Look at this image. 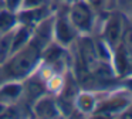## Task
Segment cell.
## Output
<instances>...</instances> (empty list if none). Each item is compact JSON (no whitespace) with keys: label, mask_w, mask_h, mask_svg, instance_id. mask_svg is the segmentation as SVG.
<instances>
[{"label":"cell","mask_w":132,"mask_h":119,"mask_svg":"<svg viewBox=\"0 0 132 119\" xmlns=\"http://www.w3.org/2000/svg\"><path fill=\"white\" fill-rule=\"evenodd\" d=\"M6 106H7V105L4 104V102L0 101V116L3 115V112H4V109H6Z\"/></svg>","instance_id":"obj_16"},{"label":"cell","mask_w":132,"mask_h":119,"mask_svg":"<svg viewBox=\"0 0 132 119\" xmlns=\"http://www.w3.org/2000/svg\"><path fill=\"white\" fill-rule=\"evenodd\" d=\"M47 16H48V11L46 10V7L34 6V7H27L26 10H23L19 14V19L23 24L33 27L34 24H38L44 19H47Z\"/></svg>","instance_id":"obj_7"},{"label":"cell","mask_w":132,"mask_h":119,"mask_svg":"<svg viewBox=\"0 0 132 119\" xmlns=\"http://www.w3.org/2000/svg\"><path fill=\"white\" fill-rule=\"evenodd\" d=\"M70 23L72 24L74 30H78L81 33H87L91 30L92 26V11L91 7L85 0H77L72 3L71 8L68 11Z\"/></svg>","instance_id":"obj_1"},{"label":"cell","mask_w":132,"mask_h":119,"mask_svg":"<svg viewBox=\"0 0 132 119\" xmlns=\"http://www.w3.org/2000/svg\"><path fill=\"white\" fill-rule=\"evenodd\" d=\"M89 2H101V0H89Z\"/></svg>","instance_id":"obj_17"},{"label":"cell","mask_w":132,"mask_h":119,"mask_svg":"<svg viewBox=\"0 0 132 119\" xmlns=\"http://www.w3.org/2000/svg\"><path fill=\"white\" fill-rule=\"evenodd\" d=\"M122 27H123V16L121 14H114L108 19L104 28V41L111 47H117L121 42V36H122Z\"/></svg>","instance_id":"obj_4"},{"label":"cell","mask_w":132,"mask_h":119,"mask_svg":"<svg viewBox=\"0 0 132 119\" xmlns=\"http://www.w3.org/2000/svg\"><path fill=\"white\" fill-rule=\"evenodd\" d=\"M115 55H114V61H115V70L121 76L123 75H129L132 74V53L122 44H119L115 47Z\"/></svg>","instance_id":"obj_6"},{"label":"cell","mask_w":132,"mask_h":119,"mask_svg":"<svg viewBox=\"0 0 132 119\" xmlns=\"http://www.w3.org/2000/svg\"><path fill=\"white\" fill-rule=\"evenodd\" d=\"M78 65L84 67L89 72H95L101 64L100 55L97 51V44L88 37H84L78 42Z\"/></svg>","instance_id":"obj_2"},{"label":"cell","mask_w":132,"mask_h":119,"mask_svg":"<svg viewBox=\"0 0 132 119\" xmlns=\"http://www.w3.org/2000/svg\"><path fill=\"white\" fill-rule=\"evenodd\" d=\"M131 95L128 92H119L115 95L109 96L108 99H104L100 102L98 106H95L94 112H102L105 115L108 113H115V112H123L125 108L131 104Z\"/></svg>","instance_id":"obj_3"},{"label":"cell","mask_w":132,"mask_h":119,"mask_svg":"<svg viewBox=\"0 0 132 119\" xmlns=\"http://www.w3.org/2000/svg\"><path fill=\"white\" fill-rule=\"evenodd\" d=\"M23 92V87L17 82H12V84L4 85L3 88H0V101L3 102V99H16L21 95Z\"/></svg>","instance_id":"obj_12"},{"label":"cell","mask_w":132,"mask_h":119,"mask_svg":"<svg viewBox=\"0 0 132 119\" xmlns=\"http://www.w3.org/2000/svg\"><path fill=\"white\" fill-rule=\"evenodd\" d=\"M17 23V16L12 10H0V33L3 34L14 28Z\"/></svg>","instance_id":"obj_11"},{"label":"cell","mask_w":132,"mask_h":119,"mask_svg":"<svg viewBox=\"0 0 132 119\" xmlns=\"http://www.w3.org/2000/svg\"><path fill=\"white\" fill-rule=\"evenodd\" d=\"M121 42L132 53V21L131 20H126L125 17H123V27H122Z\"/></svg>","instance_id":"obj_13"},{"label":"cell","mask_w":132,"mask_h":119,"mask_svg":"<svg viewBox=\"0 0 132 119\" xmlns=\"http://www.w3.org/2000/svg\"><path fill=\"white\" fill-rule=\"evenodd\" d=\"M129 2H131V8H132V0H129Z\"/></svg>","instance_id":"obj_18"},{"label":"cell","mask_w":132,"mask_h":119,"mask_svg":"<svg viewBox=\"0 0 132 119\" xmlns=\"http://www.w3.org/2000/svg\"><path fill=\"white\" fill-rule=\"evenodd\" d=\"M53 30L55 33L57 41L60 45H67L74 38V27L70 23L68 13H63L57 17L55 23L53 24Z\"/></svg>","instance_id":"obj_5"},{"label":"cell","mask_w":132,"mask_h":119,"mask_svg":"<svg viewBox=\"0 0 132 119\" xmlns=\"http://www.w3.org/2000/svg\"><path fill=\"white\" fill-rule=\"evenodd\" d=\"M36 115L41 116V118H54V116L60 115V108L57 106L55 101L51 98H41L36 102Z\"/></svg>","instance_id":"obj_8"},{"label":"cell","mask_w":132,"mask_h":119,"mask_svg":"<svg viewBox=\"0 0 132 119\" xmlns=\"http://www.w3.org/2000/svg\"><path fill=\"white\" fill-rule=\"evenodd\" d=\"M14 30H10L3 33V37L0 38V64H3L12 53V40Z\"/></svg>","instance_id":"obj_10"},{"label":"cell","mask_w":132,"mask_h":119,"mask_svg":"<svg viewBox=\"0 0 132 119\" xmlns=\"http://www.w3.org/2000/svg\"><path fill=\"white\" fill-rule=\"evenodd\" d=\"M23 3V0H4V4H6V8L7 10H17V7Z\"/></svg>","instance_id":"obj_15"},{"label":"cell","mask_w":132,"mask_h":119,"mask_svg":"<svg viewBox=\"0 0 132 119\" xmlns=\"http://www.w3.org/2000/svg\"><path fill=\"white\" fill-rule=\"evenodd\" d=\"M75 105L81 112H92L95 109V96L89 92H82L77 96Z\"/></svg>","instance_id":"obj_9"},{"label":"cell","mask_w":132,"mask_h":119,"mask_svg":"<svg viewBox=\"0 0 132 119\" xmlns=\"http://www.w3.org/2000/svg\"><path fill=\"white\" fill-rule=\"evenodd\" d=\"M44 58H46V61L48 62V64H54V62L60 61L61 55H63V50H61L60 44H53L50 45V47L46 48V51H44Z\"/></svg>","instance_id":"obj_14"}]
</instances>
